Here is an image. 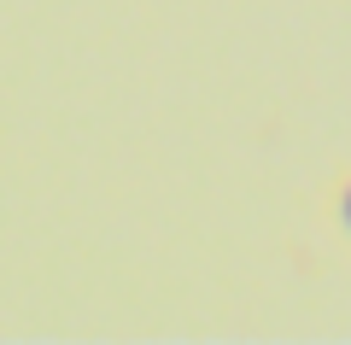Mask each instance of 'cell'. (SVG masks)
I'll return each mask as SVG.
<instances>
[{
	"instance_id": "1",
	"label": "cell",
	"mask_w": 351,
	"mask_h": 345,
	"mask_svg": "<svg viewBox=\"0 0 351 345\" xmlns=\"http://www.w3.org/2000/svg\"><path fill=\"white\" fill-rule=\"evenodd\" d=\"M339 222H346V228H351V182L339 187Z\"/></svg>"
}]
</instances>
